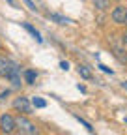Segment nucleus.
<instances>
[{"instance_id": "obj_10", "label": "nucleus", "mask_w": 127, "mask_h": 135, "mask_svg": "<svg viewBox=\"0 0 127 135\" xmlns=\"http://www.w3.org/2000/svg\"><path fill=\"white\" fill-rule=\"evenodd\" d=\"M52 21H56L58 25H67V23H71V19H67V17H62V15H58V13H51L49 15Z\"/></svg>"}, {"instance_id": "obj_7", "label": "nucleus", "mask_w": 127, "mask_h": 135, "mask_svg": "<svg viewBox=\"0 0 127 135\" xmlns=\"http://www.w3.org/2000/svg\"><path fill=\"white\" fill-rule=\"evenodd\" d=\"M9 68H11V60H8L6 56L0 55V75L6 77V73L9 71Z\"/></svg>"}, {"instance_id": "obj_21", "label": "nucleus", "mask_w": 127, "mask_h": 135, "mask_svg": "<svg viewBox=\"0 0 127 135\" xmlns=\"http://www.w3.org/2000/svg\"><path fill=\"white\" fill-rule=\"evenodd\" d=\"M19 135H21V133H19Z\"/></svg>"}, {"instance_id": "obj_2", "label": "nucleus", "mask_w": 127, "mask_h": 135, "mask_svg": "<svg viewBox=\"0 0 127 135\" xmlns=\"http://www.w3.org/2000/svg\"><path fill=\"white\" fill-rule=\"evenodd\" d=\"M15 129H17V118L4 113L0 116V131L4 135H11V133H15Z\"/></svg>"}, {"instance_id": "obj_18", "label": "nucleus", "mask_w": 127, "mask_h": 135, "mask_svg": "<svg viewBox=\"0 0 127 135\" xmlns=\"http://www.w3.org/2000/svg\"><path fill=\"white\" fill-rule=\"evenodd\" d=\"M60 68H62V70H67L69 64H67V62H60Z\"/></svg>"}, {"instance_id": "obj_3", "label": "nucleus", "mask_w": 127, "mask_h": 135, "mask_svg": "<svg viewBox=\"0 0 127 135\" xmlns=\"http://www.w3.org/2000/svg\"><path fill=\"white\" fill-rule=\"evenodd\" d=\"M13 109L23 113L24 116H28V114H32V101L26 96H19V98L13 99Z\"/></svg>"}, {"instance_id": "obj_6", "label": "nucleus", "mask_w": 127, "mask_h": 135, "mask_svg": "<svg viewBox=\"0 0 127 135\" xmlns=\"http://www.w3.org/2000/svg\"><path fill=\"white\" fill-rule=\"evenodd\" d=\"M112 51H114V56L121 64H127V49L123 45H112Z\"/></svg>"}, {"instance_id": "obj_1", "label": "nucleus", "mask_w": 127, "mask_h": 135, "mask_svg": "<svg viewBox=\"0 0 127 135\" xmlns=\"http://www.w3.org/2000/svg\"><path fill=\"white\" fill-rule=\"evenodd\" d=\"M17 129L21 135H39V129L34 122H30L26 116H17Z\"/></svg>"}, {"instance_id": "obj_19", "label": "nucleus", "mask_w": 127, "mask_h": 135, "mask_svg": "<svg viewBox=\"0 0 127 135\" xmlns=\"http://www.w3.org/2000/svg\"><path fill=\"white\" fill-rule=\"evenodd\" d=\"M121 86H123V88L127 90V81H123V83H121Z\"/></svg>"}, {"instance_id": "obj_8", "label": "nucleus", "mask_w": 127, "mask_h": 135, "mask_svg": "<svg viewBox=\"0 0 127 135\" xmlns=\"http://www.w3.org/2000/svg\"><path fill=\"white\" fill-rule=\"evenodd\" d=\"M36 77H38V73L34 70H26L24 71V83L26 84H34L36 83Z\"/></svg>"}, {"instance_id": "obj_5", "label": "nucleus", "mask_w": 127, "mask_h": 135, "mask_svg": "<svg viewBox=\"0 0 127 135\" xmlns=\"http://www.w3.org/2000/svg\"><path fill=\"white\" fill-rule=\"evenodd\" d=\"M110 19L116 25H127V8L125 6H116L112 11H110Z\"/></svg>"}, {"instance_id": "obj_15", "label": "nucleus", "mask_w": 127, "mask_h": 135, "mask_svg": "<svg viewBox=\"0 0 127 135\" xmlns=\"http://www.w3.org/2000/svg\"><path fill=\"white\" fill-rule=\"evenodd\" d=\"M99 70L105 71V73H110V75H112V70H110V68H107L105 64H99Z\"/></svg>"}, {"instance_id": "obj_17", "label": "nucleus", "mask_w": 127, "mask_h": 135, "mask_svg": "<svg viewBox=\"0 0 127 135\" xmlns=\"http://www.w3.org/2000/svg\"><path fill=\"white\" fill-rule=\"evenodd\" d=\"M121 43H123V45L127 43V26H125V32L121 34Z\"/></svg>"}, {"instance_id": "obj_16", "label": "nucleus", "mask_w": 127, "mask_h": 135, "mask_svg": "<svg viewBox=\"0 0 127 135\" xmlns=\"http://www.w3.org/2000/svg\"><path fill=\"white\" fill-rule=\"evenodd\" d=\"M24 2H26V6L32 9V11H38V8H36V4L34 2H32V0H24Z\"/></svg>"}, {"instance_id": "obj_13", "label": "nucleus", "mask_w": 127, "mask_h": 135, "mask_svg": "<svg viewBox=\"0 0 127 135\" xmlns=\"http://www.w3.org/2000/svg\"><path fill=\"white\" fill-rule=\"evenodd\" d=\"M93 6L97 9H107L110 6V0H93Z\"/></svg>"}, {"instance_id": "obj_4", "label": "nucleus", "mask_w": 127, "mask_h": 135, "mask_svg": "<svg viewBox=\"0 0 127 135\" xmlns=\"http://www.w3.org/2000/svg\"><path fill=\"white\" fill-rule=\"evenodd\" d=\"M21 66L17 62H11V68H9V71L6 73V79L11 81L13 84V88H21Z\"/></svg>"}, {"instance_id": "obj_14", "label": "nucleus", "mask_w": 127, "mask_h": 135, "mask_svg": "<svg viewBox=\"0 0 127 135\" xmlns=\"http://www.w3.org/2000/svg\"><path fill=\"white\" fill-rule=\"evenodd\" d=\"M75 118H77V120L81 122V124H82V126H84V128H86L88 131H93V128H92V126H90V124H88V122L84 120V118H81V116H75Z\"/></svg>"}, {"instance_id": "obj_11", "label": "nucleus", "mask_w": 127, "mask_h": 135, "mask_svg": "<svg viewBox=\"0 0 127 135\" xmlns=\"http://www.w3.org/2000/svg\"><path fill=\"white\" fill-rule=\"evenodd\" d=\"M32 105L34 107H38V109H43V107H47V101L43 99V98H32Z\"/></svg>"}, {"instance_id": "obj_9", "label": "nucleus", "mask_w": 127, "mask_h": 135, "mask_svg": "<svg viewBox=\"0 0 127 135\" xmlns=\"http://www.w3.org/2000/svg\"><path fill=\"white\" fill-rule=\"evenodd\" d=\"M23 26H24V28H26V30H28V32H30V34H32V36H34V38H36V40H38V41H39V43H41V41H43V38H41V36H39V32H38V30H36V28H34V26H32V25H30V23H23Z\"/></svg>"}, {"instance_id": "obj_12", "label": "nucleus", "mask_w": 127, "mask_h": 135, "mask_svg": "<svg viewBox=\"0 0 127 135\" xmlns=\"http://www.w3.org/2000/svg\"><path fill=\"white\" fill-rule=\"evenodd\" d=\"M78 75H81L82 79H92V71L86 66H78Z\"/></svg>"}, {"instance_id": "obj_20", "label": "nucleus", "mask_w": 127, "mask_h": 135, "mask_svg": "<svg viewBox=\"0 0 127 135\" xmlns=\"http://www.w3.org/2000/svg\"><path fill=\"white\" fill-rule=\"evenodd\" d=\"M0 47H2V43H0Z\"/></svg>"}]
</instances>
